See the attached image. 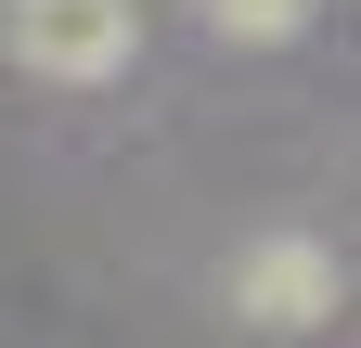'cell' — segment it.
<instances>
[{"mask_svg": "<svg viewBox=\"0 0 361 348\" xmlns=\"http://www.w3.org/2000/svg\"><path fill=\"white\" fill-rule=\"evenodd\" d=\"M207 26H219V39H297L310 0H207Z\"/></svg>", "mask_w": 361, "mask_h": 348, "instance_id": "3957f363", "label": "cell"}, {"mask_svg": "<svg viewBox=\"0 0 361 348\" xmlns=\"http://www.w3.org/2000/svg\"><path fill=\"white\" fill-rule=\"evenodd\" d=\"M233 310L271 323V335H310V323H336V258L310 245V232H271L245 245V271H233Z\"/></svg>", "mask_w": 361, "mask_h": 348, "instance_id": "7a4b0ae2", "label": "cell"}, {"mask_svg": "<svg viewBox=\"0 0 361 348\" xmlns=\"http://www.w3.org/2000/svg\"><path fill=\"white\" fill-rule=\"evenodd\" d=\"M0 39H13V65H26V77L90 91V77H116V65H129L142 0H0Z\"/></svg>", "mask_w": 361, "mask_h": 348, "instance_id": "6da1fadb", "label": "cell"}]
</instances>
